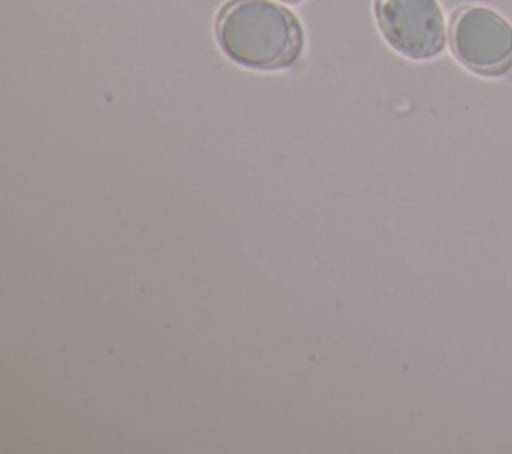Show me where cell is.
Wrapping results in <instances>:
<instances>
[{"instance_id": "obj_1", "label": "cell", "mask_w": 512, "mask_h": 454, "mask_svg": "<svg viewBox=\"0 0 512 454\" xmlns=\"http://www.w3.org/2000/svg\"><path fill=\"white\" fill-rule=\"evenodd\" d=\"M216 38L230 60L254 70L286 68L302 52L300 22L274 0H230L218 12Z\"/></svg>"}, {"instance_id": "obj_2", "label": "cell", "mask_w": 512, "mask_h": 454, "mask_svg": "<svg viewBox=\"0 0 512 454\" xmlns=\"http://www.w3.org/2000/svg\"><path fill=\"white\" fill-rule=\"evenodd\" d=\"M450 46L472 72L502 76L512 68V26L490 8L458 10L450 24Z\"/></svg>"}, {"instance_id": "obj_3", "label": "cell", "mask_w": 512, "mask_h": 454, "mask_svg": "<svg viewBox=\"0 0 512 454\" xmlns=\"http://www.w3.org/2000/svg\"><path fill=\"white\" fill-rule=\"evenodd\" d=\"M384 40L410 60H430L446 46V20L438 0H374Z\"/></svg>"}, {"instance_id": "obj_4", "label": "cell", "mask_w": 512, "mask_h": 454, "mask_svg": "<svg viewBox=\"0 0 512 454\" xmlns=\"http://www.w3.org/2000/svg\"><path fill=\"white\" fill-rule=\"evenodd\" d=\"M288 2H298V0H288Z\"/></svg>"}]
</instances>
